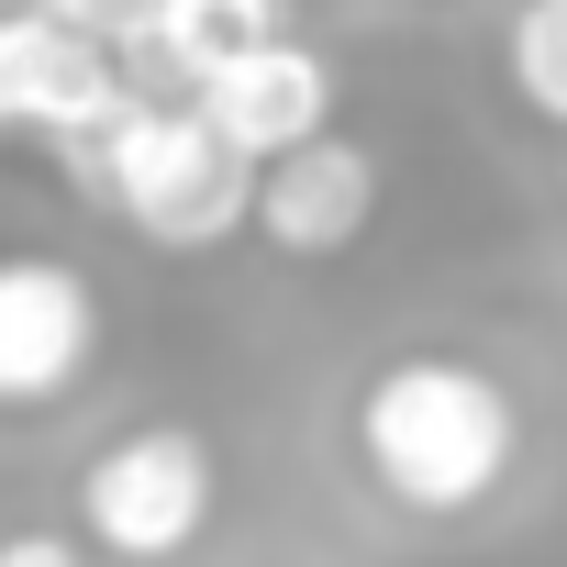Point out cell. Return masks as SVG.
I'll use <instances>...</instances> for the list:
<instances>
[{
	"label": "cell",
	"instance_id": "3957f363",
	"mask_svg": "<svg viewBox=\"0 0 567 567\" xmlns=\"http://www.w3.org/2000/svg\"><path fill=\"white\" fill-rule=\"evenodd\" d=\"M212 501H223V467L189 423H134L90 456L79 478V534L123 567H167L212 534Z\"/></svg>",
	"mask_w": 567,
	"mask_h": 567
},
{
	"label": "cell",
	"instance_id": "ba28073f",
	"mask_svg": "<svg viewBox=\"0 0 567 567\" xmlns=\"http://www.w3.org/2000/svg\"><path fill=\"white\" fill-rule=\"evenodd\" d=\"M290 34V0H156V23L123 45L134 101H189L200 79H223L234 56Z\"/></svg>",
	"mask_w": 567,
	"mask_h": 567
},
{
	"label": "cell",
	"instance_id": "30bf717a",
	"mask_svg": "<svg viewBox=\"0 0 567 567\" xmlns=\"http://www.w3.org/2000/svg\"><path fill=\"white\" fill-rule=\"evenodd\" d=\"M0 567H79V534H0Z\"/></svg>",
	"mask_w": 567,
	"mask_h": 567
},
{
	"label": "cell",
	"instance_id": "7a4b0ae2",
	"mask_svg": "<svg viewBox=\"0 0 567 567\" xmlns=\"http://www.w3.org/2000/svg\"><path fill=\"white\" fill-rule=\"evenodd\" d=\"M68 178L112 223H134L156 256H200V245H223V234L256 223V167L189 101H123V123L68 156Z\"/></svg>",
	"mask_w": 567,
	"mask_h": 567
},
{
	"label": "cell",
	"instance_id": "277c9868",
	"mask_svg": "<svg viewBox=\"0 0 567 567\" xmlns=\"http://www.w3.org/2000/svg\"><path fill=\"white\" fill-rule=\"evenodd\" d=\"M134 101L123 56L79 23H56L45 0H23V12H0V134H34L56 156H79L90 134H112Z\"/></svg>",
	"mask_w": 567,
	"mask_h": 567
},
{
	"label": "cell",
	"instance_id": "8fae6325",
	"mask_svg": "<svg viewBox=\"0 0 567 567\" xmlns=\"http://www.w3.org/2000/svg\"><path fill=\"white\" fill-rule=\"evenodd\" d=\"M0 12H23V0H0Z\"/></svg>",
	"mask_w": 567,
	"mask_h": 567
},
{
	"label": "cell",
	"instance_id": "8992f818",
	"mask_svg": "<svg viewBox=\"0 0 567 567\" xmlns=\"http://www.w3.org/2000/svg\"><path fill=\"white\" fill-rule=\"evenodd\" d=\"M189 112H200L245 167H278V156H301V145H323V134H334V68H323L301 34H278V45L234 56L223 79H200V90H189Z\"/></svg>",
	"mask_w": 567,
	"mask_h": 567
},
{
	"label": "cell",
	"instance_id": "5b68a950",
	"mask_svg": "<svg viewBox=\"0 0 567 567\" xmlns=\"http://www.w3.org/2000/svg\"><path fill=\"white\" fill-rule=\"evenodd\" d=\"M101 357V290L68 256H0V412H45Z\"/></svg>",
	"mask_w": 567,
	"mask_h": 567
},
{
	"label": "cell",
	"instance_id": "6da1fadb",
	"mask_svg": "<svg viewBox=\"0 0 567 567\" xmlns=\"http://www.w3.org/2000/svg\"><path fill=\"white\" fill-rule=\"evenodd\" d=\"M523 456V401L467 357H390L357 390V467L390 512H478Z\"/></svg>",
	"mask_w": 567,
	"mask_h": 567
},
{
	"label": "cell",
	"instance_id": "52a82bcc",
	"mask_svg": "<svg viewBox=\"0 0 567 567\" xmlns=\"http://www.w3.org/2000/svg\"><path fill=\"white\" fill-rule=\"evenodd\" d=\"M368 223H379V156H368L357 134H323V145H301V156L256 167V234H267L278 256L323 267V256L368 245Z\"/></svg>",
	"mask_w": 567,
	"mask_h": 567
},
{
	"label": "cell",
	"instance_id": "9c48e42d",
	"mask_svg": "<svg viewBox=\"0 0 567 567\" xmlns=\"http://www.w3.org/2000/svg\"><path fill=\"white\" fill-rule=\"evenodd\" d=\"M501 56H512V90H523V112H545V123L567 134V0H523Z\"/></svg>",
	"mask_w": 567,
	"mask_h": 567
}]
</instances>
